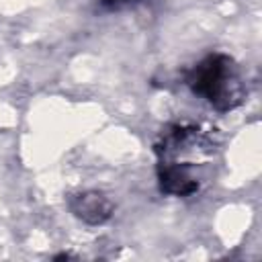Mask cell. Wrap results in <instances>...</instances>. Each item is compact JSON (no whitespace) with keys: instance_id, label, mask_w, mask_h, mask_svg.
Listing matches in <instances>:
<instances>
[{"instance_id":"obj_1","label":"cell","mask_w":262,"mask_h":262,"mask_svg":"<svg viewBox=\"0 0 262 262\" xmlns=\"http://www.w3.org/2000/svg\"><path fill=\"white\" fill-rule=\"evenodd\" d=\"M158 186L170 196H192L203 186V172L213 162V137L192 123H170L156 139Z\"/></svg>"},{"instance_id":"obj_2","label":"cell","mask_w":262,"mask_h":262,"mask_svg":"<svg viewBox=\"0 0 262 262\" xmlns=\"http://www.w3.org/2000/svg\"><path fill=\"white\" fill-rule=\"evenodd\" d=\"M184 84L192 94L205 98L215 111L229 113L246 98V86L235 59L227 53H209L186 74Z\"/></svg>"},{"instance_id":"obj_3","label":"cell","mask_w":262,"mask_h":262,"mask_svg":"<svg viewBox=\"0 0 262 262\" xmlns=\"http://www.w3.org/2000/svg\"><path fill=\"white\" fill-rule=\"evenodd\" d=\"M66 203H68V209L72 211V215L90 227L104 225L115 213L113 201L100 190L70 192L66 196Z\"/></svg>"},{"instance_id":"obj_4","label":"cell","mask_w":262,"mask_h":262,"mask_svg":"<svg viewBox=\"0 0 262 262\" xmlns=\"http://www.w3.org/2000/svg\"><path fill=\"white\" fill-rule=\"evenodd\" d=\"M143 0H98V6L102 10H108V12H117V10H123V8H129V6H135Z\"/></svg>"}]
</instances>
